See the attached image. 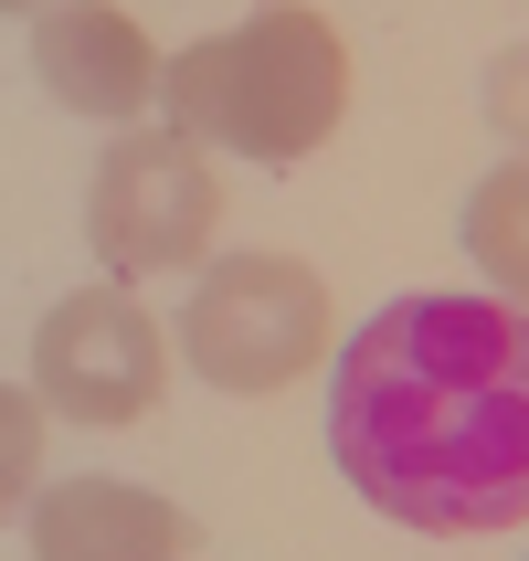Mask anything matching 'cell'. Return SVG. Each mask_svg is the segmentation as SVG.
Returning a JSON list of instances; mask_svg holds the SVG:
<instances>
[{"label": "cell", "mask_w": 529, "mask_h": 561, "mask_svg": "<svg viewBox=\"0 0 529 561\" xmlns=\"http://www.w3.org/2000/svg\"><path fill=\"white\" fill-rule=\"evenodd\" d=\"M0 11H43V0H0Z\"/></svg>", "instance_id": "cell-11"}, {"label": "cell", "mask_w": 529, "mask_h": 561, "mask_svg": "<svg viewBox=\"0 0 529 561\" xmlns=\"http://www.w3.org/2000/svg\"><path fill=\"white\" fill-rule=\"evenodd\" d=\"M487 117H498L508 138L529 149V43H508V54L487 64Z\"/></svg>", "instance_id": "cell-10"}, {"label": "cell", "mask_w": 529, "mask_h": 561, "mask_svg": "<svg viewBox=\"0 0 529 561\" xmlns=\"http://www.w3.org/2000/svg\"><path fill=\"white\" fill-rule=\"evenodd\" d=\"M32 561H191V519L159 488L74 477L32 499Z\"/></svg>", "instance_id": "cell-7"}, {"label": "cell", "mask_w": 529, "mask_h": 561, "mask_svg": "<svg viewBox=\"0 0 529 561\" xmlns=\"http://www.w3.org/2000/svg\"><path fill=\"white\" fill-rule=\"evenodd\" d=\"M32 392L64 424H138L170 392V340L127 286H74L32 329Z\"/></svg>", "instance_id": "cell-5"}, {"label": "cell", "mask_w": 529, "mask_h": 561, "mask_svg": "<svg viewBox=\"0 0 529 561\" xmlns=\"http://www.w3.org/2000/svg\"><path fill=\"white\" fill-rule=\"evenodd\" d=\"M212 222H222V181L202 138H181V127H117L106 138L85 181V244L106 276H181L212 254Z\"/></svg>", "instance_id": "cell-4"}, {"label": "cell", "mask_w": 529, "mask_h": 561, "mask_svg": "<svg viewBox=\"0 0 529 561\" xmlns=\"http://www.w3.org/2000/svg\"><path fill=\"white\" fill-rule=\"evenodd\" d=\"M467 254H476V276L498 286V308L529 318V159H498L467 191Z\"/></svg>", "instance_id": "cell-8"}, {"label": "cell", "mask_w": 529, "mask_h": 561, "mask_svg": "<svg viewBox=\"0 0 529 561\" xmlns=\"http://www.w3.org/2000/svg\"><path fill=\"white\" fill-rule=\"evenodd\" d=\"M32 488H43V392L0 381V519L32 508Z\"/></svg>", "instance_id": "cell-9"}, {"label": "cell", "mask_w": 529, "mask_h": 561, "mask_svg": "<svg viewBox=\"0 0 529 561\" xmlns=\"http://www.w3.org/2000/svg\"><path fill=\"white\" fill-rule=\"evenodd\" d=\"M329 456L381 519L498 540L529 519V318L498 297H403L329 371Z\"/></svg>", "instance_id": "cell-1"}, {"label": "cell", "mask_w": 529, "mask_h": 561, "mask_svg": "<svg viewBox=\"0 0 529 561\" xmlns=\"http://www.w3.org/2000/svg\"><path fill=\"white\" fill-rule=\"evenodd\" d=\"M159 95H170V127H181V138L286 170V159H308V149L340 138L349 43L318 22L308 0H265L254 22L202 32L191 54H170L159 64Z\"/></svg>", "instance_id": "cell-2"}, {"label": "cell", "mask_w": 529, "mask_h": 561, "mask_svg": "<svg viewBox=\"0 0 529 561\" xmlns=\"http://www.w3.org/2000/svg\"><path fill=\"white\" fill-rule=\"evenodd\" d=\"M32 75L64 117H95V127L149 117V95H159V54L117 0H43L32 11Z\"/></svg>", "instance_id": "cell-6"}, {"label": "cell", "mask_w": 529, "mask_h": 561, "mask_svg": "<svg viewBox=\"0 0 529 561\" xmlns=\"http://www.w3.org/2000/svg\"><path fill=\"white\" fill-rule=\"evenodd\" d=\"M181 360L233 403H265L329 360V286L308 254H212L181 308Z\"/></svg>", "instance_id": "cell-3"}]
</instances>
